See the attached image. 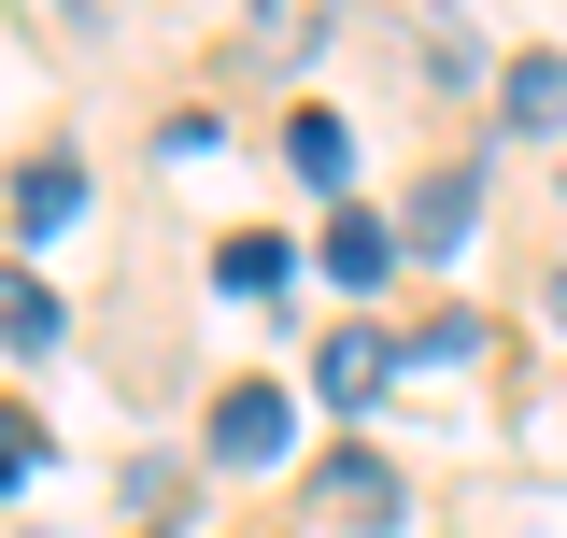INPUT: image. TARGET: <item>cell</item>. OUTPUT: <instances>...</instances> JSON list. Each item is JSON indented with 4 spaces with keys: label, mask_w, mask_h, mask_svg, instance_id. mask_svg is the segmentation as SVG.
<instances>
[{
    "label": "cell",
    "mask_w": 567,
    "mask_h": 538,
    "mask_svg": "<svg viewBox=\"0 0 567 538\" xmlns=\"http://www.w3.org/2000/svg\"><path fill=\"white\" fill-rule=\"evenodd\" d=\"M284 439H298V397L284 383H227L213 397V454L227 468H284Z\"/></svg>",
    "instance_id": "6da1fadb"
},
{
    "label": "cell",
    "mask_w": 567,
    "mask_h": 538,
    "mask_svg": "<svg viewBox=\"0 0 567 538\" xmlns=\"http://www.w3.org/2000/svg\"><path fill=\"white\" fill-rule=\"evenodd\" d=\"M383 383H398V340H383V327H341V340H312V397H327V411H369Z\"/></svg>",
    "instance_id": "7a4b0ae2"
},
{
    "label": "cell",
    "mask_w": 567,
    "mask_h": 538,
    "mask_svg": "<svg viewBox=\"0 0 567 538\" xmlns=\"http://www.w3.org/2000/svg\"><path fill=\"white\" fill-rule=\"evenodd\" d=\"M312 496H327V525H354V538L398 525V468H383V454H327V482H312Z\"/></svg>",
    "instance_id": "3957f363"
},
{
    "label": "cell",
    "mask_w": 567,
    "mask_h": 538,
    "mask_svg": "<svg viewBox=\"0 0 567 538\" xmlns=\"http://www.w3.org/2000/svg\"><path fill=\"white\" fill-rule=\"evenodd\" d=\"M468 213H483V170H425V185H412V256H454Z\"/></svg>",
    "instance_id": "277c9868"
},
{
    "label": "cell",
    "mask_w": 567,
    "mask_h": 538,
    "mask_svg": "<svg viewBox=\"0 0 567 538\" xmlns=\"http://www.w3.org/2000/svg\"><path fill=\"white\" fill-rule=\"evenodd\" d=\"M398 256H412V241H398L383 213H327V269H341V283H383Z\"/></svg>",
    "instance_id": "5b68a950"
},
{
    "label": "cell",
    "mask_w": 567,
    "mask_h": 538,
    "mask_svg": "<svg viewBox=\"0 0 567 538\" xmlns=\"http://www.w3.org/2000/svg\"><path fill=\"white\" fill-rule=\"evenodd\" d=\"M496 100H511V128H567V58H554V43H539V58H511Z\"/></svg>",
    "instance_id": "8992f818"
},
{
    "label": "cell",
    "mask_w": 567,
    "mask_h": 538,
    "mask_svg": "<svg viewBox=\"0 0 567 538\" xmlns=\"http://www.w3.org/2000/svg\"><path fill=\"white\" fill-rule=\"evenodd\" d=\"M284 156H298V185H341V170H354V128H341V114H284Z\"/></svg>",
    "instance_id": "52a82bcc"
},
{
    "label": "cell",
    "mask_w": 567,
    "mask_h": 538,
    "mask_svg": "<svg viewBox=\"0 0 567 538\" xmlns=\"http://www.w3.org/2000/svg\"><path fill=\"white\" fill-rule=\"evenodd\" d=\"M14 213H29V241H58L71 213H85V170H71V156H43V170L14 185Z\"/></svg>",
    "instance_id": "ba28073f"
},
{
    "label": "cell",
    "mask_w": 567,
    "mask_h": 538,
    "mask_svg": "<svg viewBox=\"0 0 567 538\" xmlns=\"http://www.w3.org/2000/svg\"><path fill=\"white\" fill-rule=\"evenodd\" d=\"M0 340H14V354H43V340H58V298H43L29 269H0Z\"/></svg>",
    "instance_id": "9c48e42d"
},
{
    "label": "cell",
    "mask_w": 567,
    "mask_h": 538,
    "mask_svg": "<svg viewBox=\"0 0 567 538\" xmlns=\"http://www.w3.org/2000/svg\"><path fill=\"white\" fill-rule=\"evenodd\" d=\"M284 269H298V256H284V241H227V256H213V283H227V298H270Z\"/></svg>",
    "instance_id": "30bf717a"
},
{
    "label": "cell",
    "mask_w": 567,
    "mask_h": 538,
    "mask_svg": "<svg viewBox=\"0 0 567 538\" xmlns=\"http://www.w3.org/2000/svg\"><path fill=\"white\" fill-rule=\"evenodd\" d=\"M29 468H43V425H29V411L0 397V482H29Z\"/></svg>",
    "instance_id": "8fae6325"
}]
</instances>
